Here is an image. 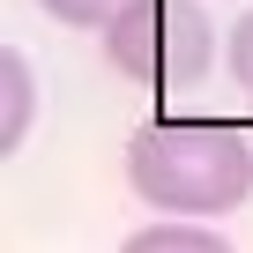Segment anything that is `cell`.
<instances>
[{"label": "cell", "instance_id": "obj_3", "mask_svg": "<svg viewBox=\"0 0 253 253\" xmlns=\"http://www.w3.org/2000/svg\"><path fill=\"white\" fill-rule=\"evenodd\" d=\"M30 112H38V75L23 52H0V157H15L30 142Z\"/></svg>", "mask_w": 253, "mask_h": 253}, {"label": "cell", "instance_id": "obj_4", "mask_svg": "<svg viewBox=\"0 0 253 253\" xmlns=\"http://www.w3.org/2000/svg\"><path fill=\"white\" fill-rule=\"evenodd\" d=\"M134 253H223V231H216V216H164V223H149V231H134L126 238Z\"/></svg>", "mask_w": 253, "mask_h": 253}, {"label": "cell", "instance_id": "obj_1", "mask_svg": "<svg viewBox=\"0 0 253 253\" xmlns=\"http://www.w3.org/2000/svg\"><path fill=\"white\" fill-rule=\"evenodd\" d=\"M126 186L149 209L223 216L253 194V126H238V119H149L126 142Z\"/></svg>", "mask_w": 253, "mask_h": 253}, {"label": "cell", "instance_id": "obj_2", "mask_svg": "<svg viewBox=\"0 0 253 253\" xmlns=\"http://www.w3.org/2000/svg\"><path fill=\"white\" fill-rule=\"evenodd\" d=\"M104 60L142 89H194L216 60V30L201 0H126L104 23Z\"/></svg>", "mask_w": 253, "mask_h": 253}, {"label": "cell", "instance_id": "obj_5", "mask_svg": "<svg viewBox=\"0 0 253 253\" xmlns=\"http://www.w3.org/2000/svg\"><path fill=\"white\" fill-rule=\"evenodd\" d=\"M38 8H45L52 23H67V30H104L126 0H38Z\"/></svg>", "mask_w": 253, "mask_h": 253}, {"label": "cell", "instance_id": "obj_6", "mask_svg": "<svg viewBox=\"0 0 253 253\" xmlns=\"http://www.w3.org/2000/svg\"><path fill=\"white\" fill-rule=\"evenodd\" d=\"M223 60H231V82L246 89V104H253V8L231 23V45H223Z\"/></svg>", "mask_w": 253, "mask_h": 253}]
</instances>
